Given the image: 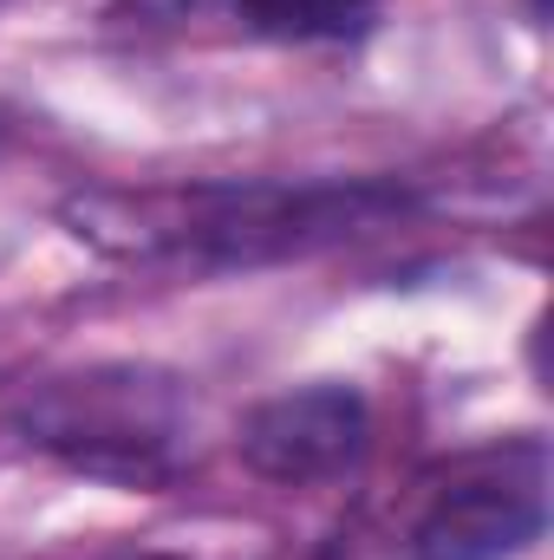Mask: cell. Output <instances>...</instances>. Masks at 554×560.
Instances as JSON below:
<instances>
[{"instance_id":"cell-1","label":"cell","mask_w":554,"mask_h":560,"mask_svg":"<svg viewBox=\"0 0 554 560\" xmlns=\"http://www.w3.org/2000/svg\"><path fill=\"white\" fill-rule=\"evenodd\" d=\"M392 183H189V189H85L66 202L79 242L118 261L262 268L333 248L399 215Z\"/></svg>"},{"instance_id":"cell-2","label":"cell","mask_w":554,"mask_h":560,"mask_svg":"<svg viewBox=\"0 0 554 560\" xmlns=\"http://www.w3.org/2000/svg\"><path fill=\"white\" fill-rule=\"evenodd\" d=\"M13 423L33 450H46L53 463L92 482L157 489L183 463L189 392L157 365H92L26 392Z\"/></svg>"},{"instance_id":"cell-3","label":"cell","mask_w":554,"mask_h":560,"mask_svg":"<svg viewBox=\"0 0 554 560\" xmlns=\"http://www.w3.org/2000/svg\"><path fill=\"white\" fill-rule=\"evenodd\" d=\"M549 528V450L503 443L463 456L412 522V560H516Z\"/></svg>"},{"instance_id":"cell-4","label":"cell","mask_w":554,"mask_h":560,"mask_svg":"<svg viewBox=\"0 0 554 560\" xmlns=\"http://www.w3.org/2000/svg\"><path fill=\"white\" fill-rule=\"evenodd\" d=\"M366 436H372V411H366L359 385L320 378V385H293L280 398H262L242 418L235 450L262 482L313 489V482L346 476L366 456Z\"/></svg>"},{"instance_id":"cell-5","label":"cell","mask_w":554,"mask_h":560,"mask_svg":"<svg viewBox=\"0 0 554 560\" xmlns=\"http://www.w3.org/2000/svg\"><path fill=\"white\" fill-rule=\"evenodd\" d=\"M229 7L249 33L287 46H346L366 39L379 20V0H229Z\"/></svg>"},{"instance_id":"cell-6","label":"cell","mask_w":554,"mask_h":560,"mask_svg":"<svg viewBox=\"0 0 554 560\" xmlns=\"http://www.w3.org/2000/svg\"><path fill=\"white\" fill-rule=\"evenodd\" d=\"M125 560H183V555H163V548H150V555H125Z\"/></svg>"}]
</instances>
